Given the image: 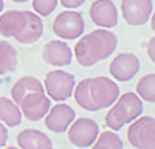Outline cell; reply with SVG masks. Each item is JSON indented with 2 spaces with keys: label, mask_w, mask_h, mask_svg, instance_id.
Returning a JSON list of instances; mask_svg holds the SVG:
<instances>
[{
  "label": "cell",
  "mask_w": 155,
  "mask_h": 149,
  "mask_svg": "<svg viewBox=\"0 0 155 149\" xmlns=\"http://www.w3.org/2000/svg\"><path fill=\"white\" fill-rule=\"evenodd\" d=\"M73 92L78 106L88 112H96L110 107L115 103V99L120 96V87L110 78L95 76L78 82Z\"/></svg>",
  "instance_id": "cell-1"
},
{
  "label": "cell",
  "mask_w": 155,
  "mask_h": 149,
  "mask_svg": "<svg viewBox=\"0 0 155 149\" xmlns=\"http://www.w3.org/2000/svg\"><path fill=\"white\" fill-rule=\"evenodd\" d=\"M0 34L3 37H14L20 44L31 45L42 37L44 22L41 16L31 11H5L0 14Z\"/></svg>",
  "instance_id": "cell-2"
},
{
  "label": "cell",
  "mask_w": 155,
  "mask_h": 149,
  "mask_svg": "<svg viewBox=\"0 0 155 149\" xmlns=\"http://www.w3.org/2000/svg\"><path fill=\"white\" fill-rule=\"evenodd\" d=\"M118 37L110 30L99 28L84 34L74 45V58L82 67H92L115 51Z\"/></svg>",
  "instance_id": "cell-3"
},
{
  "label": "cell",
  "mask_w": 155,
  "mask_h": 149,
  "mask_svg": "<svg viewBox=\"0 0 155 149\" xmlns=\"http://www.w3.org/2000/svg\"><path fill=\"white\" fill-rule=\"evenodd\" d=\"M143 114V101L134 92H126L115 99L106 114V124L110 131H120L124 124H129Z\"/></svg>",
  "instance_id": "cell-4"
},
{
  "label": "cell",
  "mask_w": 155,
  "mask_h": 149,
  "mask_svg": "<svg viewBox=\"0 0 155 149\" xmlns=\"http://www.w3.org/2000/svg\"><path fill=\"white\" fill-rule=\"evenodd\" d=\"M74 76L65 70H51L47 73L44 81V90L47 96L53 101L62 103L73 95Z\"/></svg>",
  "instance_id": "cell-5"
},
{
  "label": "cell",
  "mask_w": 155,
  "mask_h": 149,
  "mask_svg": "<svg viewBox=\"0 0 155 149\" xmlns=\"http://www.w3.org/2000/svg\"><path fill=\"white\" fill-rule=\"evenodd\" d=\"M127 140L137 149H155L153 117H138L129 123Z\"/></svg>",
  "instance_id": "cell-6"
},
{
  "label": "cell",
  "mask_w": 155,
  "mask_h": 149,
  "mask_svg": "<svg viewBox=\"0 0 155 149\" xmlns=\"http://www.w3.org/2000/svg\"><path fill=\"white\" fill-rule=\"evenodd\" d=\"M84 19L78 11H62L53 20V33L62 41H74L84 33Z\"/></svg>",
  "instance_id": "cell-7"
},
{
  "label": "cell",
  "mask_w": 155,
  "mask_h": 149,
  "mask_svg": "<svg viewBox=\"0 0 155 149\" xmlns=\"http://www.w3.org/2000/svg\"><path fill=\"white\" fill-rule=\"evenodd\" d=\"M99 134V126L98 123L92 118H76L71 121V124L67 129L68 140L73 146L76 147H88L92 146L93 141Z\"/></svg>",
  "instance_id": "cell-8"
},
{
  "label": "cell",
  "mask_w": 155,
  "mask_h": 149,
  "mask_svg": "<svg viewBox=\"0 0 155 149\" xmlns=\"http://www.w3.org/2000/svg\"><path fill=\"white\" fill-rule=\"evenodd\" d=\"M121 12L127 25L141 27L149 22L153 12L152 0H121Z\"/></svg>",
  "instance_id": "cell-9"
},
{
  "label": "cell",
  "mask_w": 155,
  "mask_h": 149,
  "mask_svg": "<svg viewBox=\"0 0 155 149\" xmlns=\"http://www.w3.org/2000/svg\"><path fill=\"white\" fill-rule=\"evenodd\" d=\"M19 106L22 115H25L27 120L39 121L47 115L48 109L51 107V103L45 92H31L22 98Z\"/></svg>",
  "instance_id": "cell-10"
},
{
  "label": "cell",
  "mask_w": 155,
  "mask_h": 149,
  "mask_svg": "<svg viewBox=\"0 0 155 149\" xmlns=\"http://www.w3.org/2000/svg\"><path fill=\"white\" fill-rule=\"evenodd\" d=\"M109 71L116 81L127 82L140 71V59L134 53H120L112 59Z\"/></svg>",
  "instance_id": "cell-11"
},
{
  "label": "cell",
  "mask_w": 155,
  "mask_h": 149,
  "mask_svg": "<svg viewBox=\"0 0 155 149\" xmlns=\"http://www.w3.org/2000/svg\"><path fill=\"white\" fill-rule=\"evenodd\" d=\"M88 14L99 28H113L118 23V9L112 0H95L90 5Z\"/></svg>",
  "instance_id": "cell-12"
},
{
  "label": "cell",
  "mask_w": 155,
  "mask_h": 149,
  "mask_svg": "<svg viewBox=\"0 0 155 149\" xmlns=\"http://www.w3.org/2000/svg\"><path fill=\"white\" fill-rule=\"evenodd\" d=\"M74 117H76L74 109L70 107L68 104L62 103V104H56L53 107H50L44 118H45L47 129H50L51 132H56V134H62L68 129Z\"/></svg>",
  "instance_id": "cell-13"
},
{
  "label": "cell",
  "mask_w": 155,
  "mask_h": 149,
  "mask_svg": "<svg viewBox=\"0 0 155 149\" xmlns=\"http://www.w3.org/2000/svg\"><path fill=\"white\" fill-rule=\"evenodd\" d=\"M42 59L50 65L54 67H64L70 65L73 53L71 48L64 41H50L44 45L42 48Z\"/></svg>",
  "instance_id": "cell-14"
},
{
  "label": "cell",
  "mask_w": 155,
  "mask_h": 149,
  "mask_svg": "<svg viewBox=\"0 0 155 149\" xmlns=\"http://www.w3.org/2000/svg\"><path fill=\"white\" fill-rule=\"evenodd\" d=\"M17 144L20 149H53L51 138L37 129H25L19 132Z\"/></svg>",
  "instance_id": "cell-15"
},
{
  "label": "cell",
  "mask_w": 155,
  "mask_h": 149,
  "mask_svg": "<svg viewBox=\"0 0 155 149\" xmlns=\"http://www.w3.org/2000/svg\"><path fill=\"white\" fill-rule=\"evenodd\" d=\"M9 92H11V96H12V101H14L16 104H19L22 101V98L27 93L45 92V90H44V84L37 78H34V76H23V78H20V79H17L14 82V85L11 87Z\"/></svg>",
  "instance_id": "cell-16"
},
{
  "label": "cell",
  "mask_w": 155,
  "mask_h": 149,
  "mask_svg": "<svg viewBox=\"0 0 155 149\" xmlns=\"http://www.w3.org/2000/svg\"><path fill=\"white\" fill-rule=\"evenodd\" d=\"M20 107L6 96H0V121L8 127H16L22 123Z\"/></svg>",
  "instance_id": "cell-17"
},
{
  "label": "cell",
  "mask_w": 155,
  "mask_h": 149,
  "mask_svg": "<svg viewBox=\"0 0 155 149\" xmlns=\"http://www.w3.org/2000/svg\"><path fill=\"white\" fill-rule=\"evenodd\" d=\"M19 65L17 50L8 41H0V74L14 71Z\"/></svg>",
  "instance_id": "cell-18"
},
{
  "label": "cell",
  "mask_w": 155,
  "mask_h": 149,
  "mask_svg": "<svg viewBox=\"0 0 155 149\" xmlns=\"http://www.w3.org/2000/svg\"><path fill=\"white\" fill-rule=\"evenodd\" d=\"M92 149H124V144L120 135H116L113 131H104L98 134Z\"/></svg>",
  "instance_id": "cell-19"
},
{
  "label": "cell",
  "mask_w": 155,
  "mask_h": 149,
  "mask_svg": "<svg viewBox=\"0 0 155 149\" xmlns=\"http://www.w3.org/2000/svg\"><path fill=\"white\" fill-rule=\"evenodd\" d=\"M137 95L147 103H155V73L144 74L137 82Z\"/></svg>",
  "instance_id": "cell-20"
},
{
  "label": "cell",
  "mask_w": 155,
  "mask_h": 149,
  "mask_svg": "<svg viewBox=\"0 0 155 149\" xmlns=\"http://www.w3.org/2000/svg\"><path fill=\"white\" fill-rule=\"evenodd\" d=\"M33 9L37 16H50L58 6V0H33Z\"/></svg>",
  "instance_id": "cell-21"
},
{
  "label": "cell",
  "mask_w": 155,
  "mask_h": 149,
  "mask_svg": "<svg viewBox=\"0 0 155 149\" xmlns=\"http://www.w3.org/2000/svg\"><path fill=\"white\" fill-rule=\"evenodd\" d=\"M62 6H65L68 9H74V8H79L81 5H84L85 0H59Z\"/></svg>",
  "instance_id": "cell-22"
},
{
  "label": "cell",
  "mask_w": 155,
  "mask_h": 149,
  "mask_svg": "<svg viewBox=\"0 0 155 149\" xmlns=\"http://www.w3.org/2000/svg\"><path fill=\"white\" fill-rule=\"evenodd\" d=\"M8 140V129L5 127V124L0 121V147H3Z\"/></svg>",
  "instance_id": "cell-23"
},
{
  "label": "cell",
  "mask_w": 155,
  "mask_h": 149,
  "mask_svg": "<svg viewBox=\"0 0 155 149\" xmlns=\"http://www.w3.org/2000/svg\"><path fill=\"white\" fill-rule=\"evenodd\" d=\"M147 55H149V59H150L152 62H155V37H150V39H149Z\"/></svg>",
  "instance_id": "cell-24"
},
{
  "label": "cell",
  "mask_w": 155,
  "mask_h": 149,
  "mask_svg": "<svg viewBox=\"0 0 155 149\" xmlns=\"http://www.w3.org/2000/svg\"><path fill=\"white\" fill-rule=\"evenodd\" d=\"M14 3H25V2H28V0H12Z\"/></svg>",
  "instance_id": "cell-25"
},
{
  "label": "cell",
  "mask_w": 155,
  "mask_h": 149,
  "mask_svg": "<svg viewBox=\"0 0 155 149\" xmlns=\"http://www.w3.org/2000/svg\"><path fill=\"white\" fill-rule=\"evenodd\" d=\"M3 6H5V3H3V0H0V12L3 11Z\"/></svg>",
  "instance_id": "cell-26"
},
{
  "label": "cell",
  "mask_w": 155,
  "mask_h": 149,
  "mask_svg": "<svg viewBox=\"0 0 155 149\" xmlns=\"http://www.w3.org/2000/svg\"><path fill=\"white\" fill-rule=\"evenodd\" d=\"M5 149H19V147H14V146H8V147H5Z\"/></svg>",
  "instance_id": "cell-27"
}]
</instances>
